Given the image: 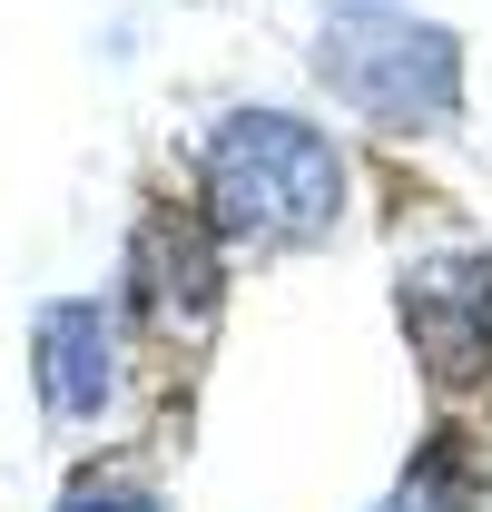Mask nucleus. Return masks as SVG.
<instances>
[{"instance_id":"f257e3e1","label":"nucleus","mask_w":492,"mask_h":512,"mask_svg":"<svg viewBox=\"0 0 492 512\" xmlns=\"http://www.w3.org/2000/svg\"><path fill=\"white\" fill-rule=\"evenodd\" d=\"M345 207L335 138L296 109H237L207 128V217L237 247H306Z\"/></svg>"},{"instance_id":"f03ea898","label":"nucleus","mask_w":492,"mask_h":512,"mask_svg":"<svg viewBox=\"0 0 492 512\" xmlns=\"http://www.w3.org/2000/svg\"><path fill=\"white\" fill-rule=\"evenodd\" d=\"M306 60L335 89V109H355L374 128H453V109H463V40L394 0H345L315 30Z\"/></svg>"},{"instance_id":"7ed1b4c3","label":"nucleus","mask_w":492,"mask_h":512,"mask_svg":"<svg viewBox=\"0 0 492 512\" xmlns=\"http://www.w3.org/2000/svg\"><path fill=\"white\" fill-rule=\"evenodd\" d=\"M394 316H404V345L443 404H483L492 394V256L453 247L424 256L394 276Z\"/></svg>"},{"instance_id":"20e7f679","label":"nucleus","mask_w":492,"mask_h":512,"mask_svg":"<svg viewBox=\"0 0 492 512\" xmlns=\"http://www.w3.org/2000/svg\"><path fill=\"white\" fill-rule=\"evenodd\" d=\"M30 375L50 424H99V404L119 394V316L99 296H60L30 316Z\"/></svg>"},{"instance_id":"39448f33","label":"nucleus","mask_w":492,"mask_h":512,"mask_svg":"<svg viewBox=\"0 0 492 512\" xmlns=\"http://www.w3.org/2000/svg\"><path fill=\"white\" fill-rule=\"evenodd\" d=\"M128 276H138V316L158 335H207V316H217V247H207L197 217L158 207L138 227V247H128Z\"/></svg>"},{"instance_id":"423d86ee","label":"nucleus","mask_w":492,"mask_h":512,"mask_svg":"<svg viewBox=\"0 0 492 512\" xmlns=\"http://www.w3.org/2000/svg\"><path fill=\"white\" fill-rule=\"evenodd\" d=\"M374 512H483V473H473V453L443 434L433 453H414V473H404Z\"/></svg>"},{"instance_id":"0eeeda50","label":"nucleus","mask_w":492,"mask_h":512,"mask_svg":"<svg viewBox=\"0 0 492 512\" xmlns=\"http://www.w3.org/2000/svg\"><path fill=\"white\" fill-rule=\"evenodd\" d=\"M60 512H158V493H148L138 473H79L60 493Z\"/></svg>"}]
</instances>
